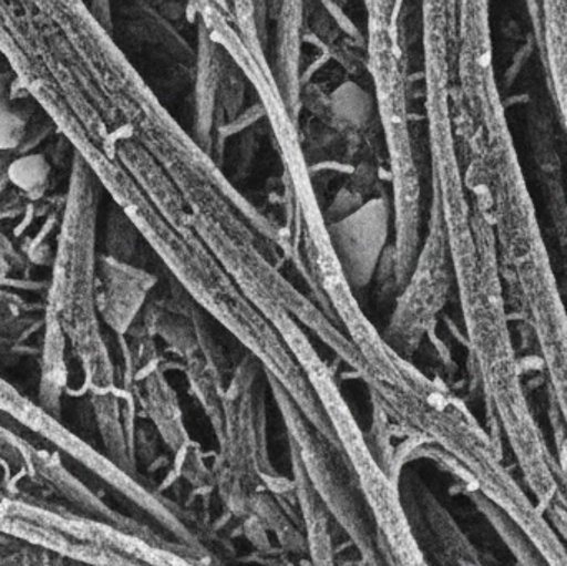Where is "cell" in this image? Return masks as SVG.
<instances>
[{
  "label": "cell",
  "mask_w": 567,
  "mask_h": 566,
  "mask_svg": "<svg viewBox=\"0 0 567 566\" xmlns=\"http://www.w3.org/2000/svg\"><path fill=\"white\" fill-rule=\"evenodd\" d=\"M42 115L22 80L7 66L0 72V153L19 150Z\"/></svg>",
  "instance_id": "3957f363"
},
{
  "label": "cell",
  "mask_w": 567,
  "mask_h": 566,
  "mask_svg": "<svg viewBox=\"0 0 567 566\" xmlns=\"http://www.w3.org/2000/svg\"><path fill=\"white\" fill-rule=\"evenodd\" d=\"M143 275L120 259L100 255L96 259V309L113 331H126L140 308Z\"/></svg>",
  "instance_id": "7a4b0ae2"
},
{
  "label": "cell",
  "mask_w": 567,
  "mask_h": 566,
  "mask_svg": "<svg viewBox=\"0 0 567 566\" xmlns=\"http://www.w3.org/2000/svg\"><path fill=\"white\" fill-rule=\"evenodd\" d=\"M100 188L89 166L73 156L45 298L43 359L47 368L56 371L65 368L66 352L92 364L103 352L96 309Z\"/></svg>",
  "instance_id": "6da1fadb"
}]
</instances>
